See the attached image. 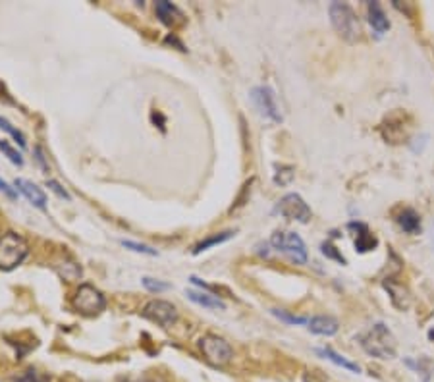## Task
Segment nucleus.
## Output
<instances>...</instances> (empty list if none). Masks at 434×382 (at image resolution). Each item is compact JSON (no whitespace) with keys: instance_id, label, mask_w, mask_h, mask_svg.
I'll use <instances>...</instances> for the list:
<instances>
[{"instance_id":"obj_1","label":"nucleus","mask_w":434,"mask_h":382,"mask_svg":"<svg viewBox=\"0 0 434 382\" xmlns=\"http://www.w3.org/2000/svg\"><path fill=\"white\" fill-rule=\"evenodd\" d=\"M359 344L369 356L376 357V359H394L396 351H398L394 334L384 322H376L365 334H361Z\"/></svg>"},{"instance_id":"obj_2","label":"nucleus","mask_w":434,"mask_h":382,"mask_svg":"<svg viewBox=\"0 0 434 382\" xmlns=\"http://www.w3.org/2000/svg\"><path fill=\"white\" fill-rule=\"evenodd\" d=\"M328 14H330V21L332 27L336 29V33L340 35L342 39H346L347 43H355L361 35V23L357 20V14L354 12V8L346 4V2H332L328 6Z\"/></svg>"},{"instance_id":"obj_3","label":"nucleus","mask_w":434,"mask_h":382,"mask_svg":"<svg viewBox=\"0 0 434 382\" xmlns=\"http://www.w3.org/2000/svg\"><path fill=\"white\" fill-rule=\"evenodd\" d=\"M27 255H29V245L23 235L16 234V232H6L0 235V268L2 270H12L21 265Z\"/></svg>"},{"instance_id":"obj_4","label":"nucleus","mask_w":434,"mask_h":382,"mask_svg":"<svg viewBox=\"0 0 434 382\" xmlns=\"http://www.w3.org/2000/svg\"><path fill=\"white\" fill-rule=\"evenodd\" d=\"M270 245L276 251L287 255L290 259L297 265H305L307 262V248L300 235L290 230H276L270 238Z\"/></svg>"},{"instance_id":"obj_5","label":"nucleus","mask_w":434,"mask_h":382,"mask_svg":"<svg viewBox=\"0 0 434 382\" xmlns=\"http://www.w3.org/2000/svg\"><path fill=\"white\" fill-rule=\"evenodd\" d=\"M72 305L81 315L95 317L99 315L100 311H105L107 297L102 295V292L99 288H95L93 284H81L80 290L72 297Z\"/></svg>"},{"instance_id":"obj_6","label":"nucleus","mask_w":434,"mask_h":382,"mask_svg":"<svg viewBox=\"0 0 434 382\" xmlns=\"http://www.w3.org/2000/svg\"><path fill=\"white\" fill-rule=\"evenodd\" d=\"M199 348L201 351H203L205 359H207L211 365H214V367H222V365H226V363L234 357L232 346H230L224 338L216 334L203 336L199 340Z\"/></svg>"},{"instance_id":"obj_7","label":"nucleus","mask_w":434,"mask_h":382,"mask_svg":"<svg viewBox=\"0 0 434 382\" xmlns=\"http://www.w3.org/2000/svg\"><path fill=\"white\" fill-rule=\"evenodd\" d=\"M251 101H253L255 108L259 110V115L263 118H267L272 124H280V107L276 102V93L268 85H257V87L251 89Z\"/></svg>"},{"instance_id":"obj_8","label":"nucleus","mask_w":434,"mask_h":382,"mask_svg":"<svg viewBox=\"0 0 434 382\" xmlns=\"http://www.w3.org/2000/svg\"><path fill=\"white\" fill-rule=\"evenodd\" d=\"M276 213H280L287 221L301 222V224H307L311 221V216H313L307 203L303 201V197L297 193L284 195L276 205Z\"/></svg>"},{"instance_id":"obj_9","label":"nucleus","mask_w":434,"mask_h":382,"mask_svg":"<svg viewBox=\"0 0 434 382\" xmlns=\"http://www.w3.org/2000/svg\"><path fill=\"white\" fill-rule=\"evenodd\" d=\"M143 317L166 329V327H172L174 322L178 321V311H176V307L170 302L153 299V302H149L143 307Z\"/></svg>"},{"instance_id":"obj_10","label":"nucleus","mask_w":434,"mask_h":382,"mask_svg":"<svg viewBox=\"0 0 434 382\" xmlns=\"http://www.w3.org/2000/svg\"><path fill=\"white\" fill-rule=\"evenodd\" d=\"M347 228L355 232V251H357V253H369V251L376 249L379 240H376V235L369 230L365 222H349Z\"/></svg>"},{"instance_id":"obj_11","label":"nucleus","mask_w":434,"mask_h":382,"mask_svg":"<svg viewBox=\"0 0 434 382\" xmlns=\"http://www.w3.org/2000/svg\"><path fill=\"white\" fill-rule=\"evenodd\" d=\"M154 10H157L159 20H161L162 23L168 27H178L186 21V18H184V12H181L180 8L176 6V4L168 2V0H159V2H157V6H154Z\"/></svg>"},{"instance_id":"obj_12","label":"nucleus","mask_w":434,"mask_h":382,"mask_svg":"<svg viewBox=\"0 0 434 382\" xmlns=\"http://www.w3.org/2000/svg\"><path fill=\"white\" fill-rule=\"evenodd\" d=\"M367 16H369V23L373 27V31L376 33V37H382L384 33H388V29H390V20H388L386 14H384V10H382V6L376 2V0L367 2Z\"/></svg>"},{"instance_id":"obj_13","label":"nucleus","mask_w":434,"mask_h":382,"mask_svg":"<svg viewBox=\"0 0 434 382\" xmlns=\"http://www.w3.org/2000/svg\"><path fill=\"white\" fill-rule=\"evenodd\" d=\"M396 222H398V226H400L406 234L409 235L421 234V216H419V213H417L415 208L411 207L401 208L400 213L396 215Z\"/></svg>"},{"instance_id":"obj_14","label":"nucleus","mask_w":434,"mask_h":382,"mask_svg":"<svg viewBox=\"0 0 434 382\" xmlns=\"http://www.w3.org/2000/svg\"><path fill=\"white\" fill-rule=\"evenodd\" d=\"M16 188L20 189L21 193L26 195V199L31 205H35L37 208H45L47 207V195L41 188H37L33 181L23 180V178H18L16 180Z\"/></svg>"},{"instance_id":"obj_15","label":"nucleus","mask_w":434,"mask_h":382,"mask_svg":"<svg viewBox=\"0 0 434 382\" xmlns=\"http://www.w3.org/2000/svg\"><path fill=\"white\" fill-rule=\"evenodd\" d=\"M307 329L311 330L313 334L334 336L336 332H338V329H340V322L330 315H317L307 322Z\"/></svg>"},{"instance_id":"obj_16","label":"nucleus","mask_w":434,"mask_h":382,"mask_svg":"<svg viewBox=\"0 0 434 382\" xmlns=\"http://www.w3.org/2000/svg\"><path fill=\"white\" fill-rule=\"evenodd\" d=\"M187 297L194 303H197V305H201V307L221 309V311L226 309V303L222 302L218 295L208 294V292H194V290H187Z\"/></svg>"},{"instance_id":"obj_17","label":"nucleus","mask_w":434,"mask_h":382,"mask_svg":"<svg viewBox=\"0 0 434 382\" xmlns=\"http://www.w3.org/2000/svg\"><path fill=\"white\" fill-rule=\"evenodd\" d=\"M317 354L319 356H322L324 359H328V361H332L334 365H338V367H342V369L346 371H351V373H361V367L357 365V363L349 361V359H346L344 356H340V354H336L332 348H322V349H317Z\"/></svg>"},{"instance_id":"obj_18","label":"nucleus","mask_w":434,"mask_h":382,"mask_svg":"<svg viewBox=\"0 0 434 382\" xmlns=\"http://www.w3.org/2000/svg\"><path fill=\"white\" fill-rule=\"evenodd\" d=\"M384 286H386L388 294H390V299H392V303H394L398 309H408L409 305V294L408 290L403 288V286H400V284H396V282H384Z\"/></svg>"},{"instance_id":"obj_19","label":"nucleus","mask_w":434,"mask_h":382,"mask_svg":"<svg viewBox=\"0 0 434 382\" xmlns=\"http://www.w3.org/2000/svg\"><path fill=\"white\" fill-rule=\"evenodd\" d=\"M234 234H235V232L228 230V232H222V234L211 235V238H207V240H203V242H199L197 245H195L194 255H199V253H203V251H207L208 248H213V245H221V243L228 242V240H232V238H234Z\"/></svg>"},{"instance_id":"obj_20","label":"nucleus","mask_w":434,"mask_h":382,"mask_svg":"<svg viewBox=\"0 0 434 382\" xmlns=\"http://www.w3.org/2000/svg\"><path fill=\"white\" fill-rule=\"evenodd\" d=\"M12 382H51V376L31 367V369L23 371L18 376H14Z\"/></svg>"},{"instance_id":"obj_21","label":"nucleus","mask_w":434,"mask_h":382,"mask_svg":"<svg viewBox=\"0 0 434 382\" xmlns=\"http://www.w3.org/2000/svg\"><path fill=\"white\" fill-rule=\"evenodd\" d=\"M276 319H280V321L287 322V324H307V319L305 317H297V315H292V313H287V311H282V309H272L270 311Z\"/></svg>"},{"instance_id":"obj_22","label":"nucleus","mask_w":434,"mask_h":382,"mask_svg":"<svg viewBox=\"0 0 434 382\" xmlns=\"http://www.w3.org/2000/svg\"><path fill=\"white\" fill-rule=\"evenodd\" d=\"M294 180V168L292 166H276V174H274V184L278 186H287Z\"/></svg>"},{"instance_id":"obj_23","label":"nucleus","mask_w":434,"mask_h":382,"mask_svg":"<svg viewBox=\"0 0 434 382\" xmlns=\"http://www.w3.org/2000/svg\"><path fill=\"white\" fill-rule=\"evenodd\" d=\"M0 129H4V132H8V134L12 135L14 139L18 141L20 143V147H26L27 143H26V135L21 134L20 129H16V127L10 124V122L6 120V118H0Z\"/></svg>"},{"instance_id":"obj_24","label":"nucleus","mask_w":434,"mask_h":382,"mask_svg":"<svg viewBox=\"0 0 434 382\" xmlns=\"http://www.w3.org/2000/svg\"><path fill=\"white\" fill-rule=\"evenodd\" d=\"M321 251H322V255H327L328 259H334V261H338L340 262V265H346V257H344V255L340 253V251H338V249L334 248V245H332V243L330 242H324L321 245Z\"/></svg>"},{"instance_id":"obj_25","label":"nucleus","mask_w":434,"mask_h":382,"mask_svg":"<svg viewBox=\"0 0 434 382\" xmlns=\"http://www.w3.org/2000/svg\"><path fill=\"white\" fill-rule=\"evenodd\" d=\"M0 151L6 154L8 159H10V161L14 162V164H18V166H21V164H23V159H21V154L18 153V151H16V149H14L12 145H8V143L4 139H0Z\"/></svg>"},{"instance_id":"obj_26","label":"nucleus","mask_w":434,"mask_h":382,"mask_svg":"<svg viewBox=\"0 0 434 382\" xmlns=\"http://www.w3.org/2000/svg\"><path fill=\"white\" fill-rule=\"evenodd\" d=\"M143 286H145L149 292H153V294H161V292H166V290L170 288V284H166V282L154 280V278H149V276L143 278Z\"/></svg>"},{"instance_id":"obj_27","label":"nucleus","mask_w":434,"mask_h":382,"mask_svg":"<svg viewBox=\"0 0 434 382\" xmlns=\"http://www.w3.org/2000/svg\"><path fill=\"white\" fill-rule=\"evenodd\" d=\"M122 245L127 249H132V251H135V253H145V255H151V257H154V255H159L157 253V249L153 248H149V245H143V243H135V242H122Z\"/></svg>"},{"instance_id":"obj_28","label":"nucleus","mask_w":434,"mask_h":382,"mask_svg":"<svg viewBox=\"0 0 434 382\" xmlns=\"http://www.w3.org/2000/svg\"><path fill=\"white\" fill-rule=\"evenodd\" d=\"M47 188H48V189H53L54 193L58 195V197H60V199H66V201H70V199H72V197H70V193H68L66 189L62 188V186H60V184H58V181L48 180V181H47Z\"/></svg>"},{"instance_id":"obj_29","label":"nucleus","mask_w":434,"mask_h":382,"mask_svg":"<svg viewBox=\"0 0 434 382\" xmlns=\"http://www.w3.org/2000/svg\"><path fill=\"white\" fill-rule=\"evenodd\" d=\"M0 191H4V193H6L8 197H10V199H16V197H18V193H16V189L10 188L6 181H2V180H0Z\"/></svg>"},{"instance_id":"obj_30","label":"nucleus","mask_w":434,"mask_h":382,"mask_svg":"<svg viewBox=\"0 0 434 382\" xmlns=\"http://www.w3.org/2000/svg\"><path fill=\"white\" fill-rule=\"evenodd\" d=\"M303 382H327V381H324V376H321L317 371H313V373H307V375L303 376Z\"/></svg>"},{"instance_id":"obj_31","label":"nucleus","mask_w":434,"mask_h":382,"mask_svg":"<svg viewBox=\"0 0 434 382\" xmlns=\"http://www.w3.org/2000/svg\"><path fill=\"white\" fill-rule=\"evenodd\" d=\"M141 382H164L161 378V376H157V375H149V376H145V378H143V381Z\"/></svg>"},{"instance_id":"obj_32","label":"nucleus","mask_w":434,"mask_h":382,"mask_svg":"<svg viewBox=\"0 0 434 382\" xmlns=\"http://www.w3.org/2000/svg\"><path fill=\"white\" fill-rule=\"evenodd\" d=\"M427 336H428V340H430V342H434V329H430L427 332Z\"/></svg>"},{"instance_id":"obj_33","label":"nucleus","mask_w":434,"mask_h":382,"mask_svg":"<svg viewBox=\"0 0 434 382\" xmlns=\"http://www.w3.org/2000/svg\"><path fill=\"white\" fill-rule=\"evenodd\" d=\"M430 242H433V248H434V224L430 226Z\"/></svg>"}]
</instances>
